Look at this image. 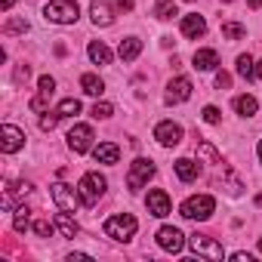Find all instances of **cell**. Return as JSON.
I'll list each match as a JSON object with an SVG mask.
<instances>
[{
  "mask_svg": "<svg viewBox=\"0 0 262 262\" xmlns=\"http://www.w3.org/2000/svg\"><path fill=\"white\" fill-rule=\"evenodd\" d=\"M201 114H204V120H207V123H219V120H222V111H219L216 105H207Z\"/></svg>",
  "mask_w": 262,
  "mask_h": 262,
  "instance_id": "cell-35",
  "label": "cell"
},
{
  "mask_svg": "<svg viewBox=\"0 0 262 262\" xmlns=\"http://www.w3.org/2000/svg\"><path fill=\"white\" fill-rule=\"evenodd\" d=\"M247 4H250V7L256 10V7H262V0H247Z\"/></svg>",
  "mask_w": 262,
  "mask_h": 262,
  "instance_id": "cell-40",
  "label": "cell"
},
{
  "mask_svg": "<svg viewBox=\"0 0 262 262\" xmlns=\"http://www.w3.org/2000/svg\"><path fill=\"white\" fill-rule=\"evenodd\" d=\"M231 259H234V262H253V256L244 253V250H241V253H231Z\"/></svg>",
  "mask_w": 262,
  "mask_h": 262,
  "instance_id": "cell-37",
  "label": "cell"
},
{
  "mask_svg": "<svg viewBox=\"0 0 262 262\" xmlns=\"http://www.w3.org/2000/svg\"><path fill=\"white\" fill-rule=\"evenodd\" d=\"M145 207H148V213H151V216H158V219L170 216V210H173L170 194H167L164 188H151V191H148V198H145Z\"/></svg>",
  "mask_w": 262,
  "mask_h": 262,
  "instance_id": "cell-13",
  "label": "cell"
},
{
  "mask_svg": "<svg viewBox=\"0 0 262 262\" xmlns=\"http://www.w3.org/2000/svg\"><path fill=\"white\" fill-rule=\"evenodd\" d=\"M22 145H25V133L19 126H13V123L0 126V148H4V155H16Z\"/></svg>",
  "mask_w": 262,
  "mask_h": 262,
  "instance_id": "cell-11",
  "label": "cell"
},
{
  "mask_svg": "<svg viewBox=\"0 0 262 262\" xmlns=\"http://www.w3.org/2000/svg\"><path fill=\"white\" fill-rule=\"evenodd\" d=\"M216 86H219V90H228V86H231V74H228V71H219V74H216Z\"/></svg>",
  "mask_w": 262,
  "mask_h": 262,
  "instance_id": "cell-36",
  "label": "cell"
},
{
  "mask_svg": "<svg viewBox=\"0 0 262 262\" xmlns=\"http://www.w3.org/2000/svg\"><path fill=\"white\" fill-rule=\"evenodd\" d=\"M151 176H155V164L145 161V158H136L133 164H129V173H126V188L129 191H139Z\"/></svg>",
  "mask_w": 262,
  "mask_h": 262,
  "instance_id": "cell-7",
  "label": "cell"
},
{
  "mask_svg": "<svg viewBox=\"0 0 262 262\" xmlns=\"http://www.w3.org/2000/svg\"><path fill=\"white\" fill-rule=\"evenodd\" d=\"M28 225H31V210L22 204V207H16V213H13V228L22 234V231H28Z\"/></svg>",
  "mask_w": 262,
  "mask_h": 262,
  "instance_id": "cell-27",
  "label": "cell"
},
{
  "mask_svg": "<svg viewBox=\"0 0 262 262\" xmlns=\"http://www.w3.org/2000/svg\"><path fill=\"white\" fill-rule=\"evenodd\" d=\"M50 194H53V204H56L59 210H65V213H77V210L83 207L80 191H74V188H71V185H65V182L50 185Z\"/></svg>",
  "mask_w": 262,
  "mask_h": 262,
  "instance_id": "cell-5",
  "label": "cell"
},
{
  "mask_svg": "<svg viewBox=\"0 0 262 262\" xmlns=\"http://www.w3.org/2000/svg\"><path fill=\"white\" fill-rule=\"evenodd\" d=\"M53 93H56V80H53L50 74H43V77L37 80V96L31 99V111H34V114H43V111L50 108Z\"/></svg>",
  "mask_w": 262,
  "mask_h": 262,
  "instance_id": "cell-10",
  "label": "cell"
},
{
  "mask_svg": "<svg viewBox=\"0 0 262 262\" xmlns=\"http://www.w3.org/2000/svg\"><path fill=\"white\" fill-rule=\"evenodd\" d=\"M102 231H105L111 241H129V237L139 231V222H136V216H133V213H114V216H108V219H105Z\"/></svg>",
  "mask_w": 262,
  "mask_h": 262,
  "instance_id": "cell-1",
  "label": "cell"
},
{
  "mask_svg": "<svg viewBox=\"0 0 262 262\" xmlns=\"http://www.w3.org/2000/svg\"><path fill=\"white\" fill-rule=\"evenodd\" d=\"M80 90H83L86 96H102V93H105V80H102L99 74H83V77H80Z\"/></svg>",
  "mask_w": 262,
  "mask_h": 262,
  "instance_id": "cell-24",
  "label": "cell"
},
{
  "mask_svg": "<svg viewBox=\"0 0 262 262\" xmlns=\"http://www.w3.org/2000/svg\"><path fill=\"white\" fill-rule=\"evenodd\" d=\"M155 139H158V145H164V148H176V145L182 142V126L173 123V120H161V123L155 126Z\"/></svg>",
  "mask_w": 262,
  "mask_h": 262,
  "instance_id": "cell-9",
  "label": "cell"
},
{
  "mask_svg": "<svg viewBox=\"0 0 262 262\" xmlns=\"http://www.w3.org/2000/svg\"><path fill=\"white\" fill-rule=\"evenodd\" d=\"M256 77H262V62H259V65H256Z\"/></svg>",
  "mask_w": 262,
  "mask_h": 262,
  "instance_id": "cell-42",
  "label": "cell"
},
{
  "mask_svg": "<svg viewBox=\"0 0 262 262\" xmlns=\"http://www.w3.org/2000/svg\"><path fill=\"white\" fill-rule=\"evenodd\" d=\"M213 210H216V201H213L210 194H194V198H188V201L179 207V213H182L185 219H194V222H207V219L213 216Z\"/></svg>",
  "mask_w": 262,
  "mask_h": 262,
  "instance_id": "cell-4",
  "label": "cell"
},
{
  "mask_svg": "<svg viewBox=\"0 0 262 262\" xmlns=\"http://www.w3.org/2000/svg\"><path fill=\"white\" fill-rule=\"evenodd\" d=\"M93 158H96V164H117L120 161V148L114 145V142H102V145H96L93 148Z\"/></svg>",
  "mask_w": 262,
  "mask_h": 262,
  "instance_id": "cell-17",
  "label": "cell"
},
{
  "mask_svg": "<svg viewBox=\"0 0 262 262\" xmlns=\"http://www.w3.org/2000/svg\"><path fill=\"white\" fill-rule=\"evenodd\" d=\"M105 188H108V179L102 173H83L80 182H77V191L83 198V207H96L99 198L105 194Z\"/></svg>",
  "mask_w": 262,
  "mask_h": 262,
  "instance_id": "cell-2",
  "label": "cell"
},
{
  "mask_svg": "<svg viewBox=\"0 0 262 262\" xmlns=\"http://www.w3.org/2000/svg\"><path fill=\"white\" fill-rule=\"evenodd\" d=\"M185 4H194V0H185Z\"/></svg>",
  "mask_w": 262,
  "mask_h": 262,
  "instance_id": "cell-45",
  "label": "cell"
},
{
  "mask_svg": "<svg viewBox=\"0 0 262 262\" xmlns=\"http://www.w3.org/2000/svg\"><path fill=\"white\" fill-rule=\"evenodd\" d=\"M25 31H28L25 19H7V25H4V34H25Z\"/></svg>",
  "mask_w": 262,
  "mask_h": 262,
  "instance_id": "cell-31",
  "label": "cell"
},
{
  "mask_svg": "<svg viewBox=\"0 0 262 262\" xmlns=\"http://www.w3.org/2000/svg\"><path fill=\"white\" fill-rule=\"evenodd\" d=\"M194 155H198L201 161L213 164V167H219V164H222V155H219V151H216V148H213V145H210L207 139H201V142L194 145Z\"/></svg>",
  "mask_w": 262,
  "mask_h": 262,
  "instance_id": "cell-22",
  "label": "cell"
},
{
  "mask_svg": "<svg viewBox=\"0 0 262 262\" xmlns=\"http://www.w3.org/2000/svg\"><path fill=\"white\" fill-rule=\"evenodd\" d=\"M256 207H262V191H259V194H256Z\"/></svg>",
  "mask_w": 262,
  "mask_h": 262,
  "instance_id": "cell-41",
  "label": "cell"
},
{
  "mask_svg": "<svg viewBox=\"0 0 262 262\" xmlns=\"http://www.w3.org/2000/svg\"><path fill=\"white\" fill-rule=\"evenodd\" d=\"M93 126L90 123H74L71 129H68V148L74 151V155H86V151H93Z\"/></svg>",
  "mask_w": 262,
  "mask_h": 262,
  "instance_id": "cell-6",
  "label": "cell"
},
{
  "mask_svg": "<svg viewBox=\"0 0 262 262\" xmlns=\"http://www.w3.org/2000/svg\"><path fill=\"white\" fill-rule=\"evenodd\" d=\"M191 65H194L198 71H213V68L219 65V53H216V50H198L194 59H191Z\"/></svg>",
  "mask_w": 262,
  "mask_h": 262,
  "instance_id": "cell-19",
  "label": "cell"
},
{
  "mask_svg": "<svg viewBox=\"0 0 262 262\" xmlns=\"http://www.w3.org/2000/svg\"><path fill=\"white\" fill-rule=\"evenodd\" d=\"M158 247L167 250V253H182V247H185V234H182L176 225H164V228L158 231Z\"/></svg>",
  "mask_w": 262,
  "mask_h": 262,
  "instance_id": "cell-12",
  "label": "cell"
},
{
  "mask_svg": "<svg viewBox=\"0 0 262 262\" xmlns=\"http://www.w3.org/2000/svg\"><path fill=\"white\" fill-rule=\"evenodd\" d=\"M188 244H191V250L198 253V256H207V259H222L225 256V250H222V244L216 241V237H210V234H191L188 237Z\"/></svg>",
  "mask_w": 262,
  "mask_h": 262,
  "instance_id": "cell-8",
  "label": "cell"
},
{
  "mask_svg": "<svg viewBox=\"0 0 262 262\" xmlns=\"http://www.w3.org/2000/svg\"><path fill=\"white\" fill-rule=\"evenodd\" d=\"M237 74L250 83L253 77H256V68H253V56L250 53H244V56H237Z\"/></svg>",
  "mask_w": 262,
  "mask_h": 262,
  "instance_id": "cell-28",
  "label": "cell"
},
{
  "mask_svg": "<svg viewBox=\"0 0 262 262\" xmlns=\"http://www.w3.org/2000/svg\"><path fill=\"white\" fill-rule=\"evenodd\" d=\"M256 151H259V164H262V139H259V148Z\"/></svg>",
  "mask_w": 262,
  "mask_h": 262,
  "instance_id": "cell-43",
  "label": "cell"
},
{
  "mask_svg": "<svg viewBox=\"0 0 262 262\" xmlns=\"http://www.w3.org/2000/svg\"><path fill=\"white\" fill-rule=\"evenodd\" d=\"M13 4H16V0H0V10L10 13V10H13Z\"/></svg>",
  "mask_w": 262,
  "mask_h": 262,
  "instance_id": "cell-39",
  "label": "cell"
},
{
  "mask_svg": "<svg viewBox=\"0 0 262 262\" xmlns=\"http://www.w3.org/2000/svg\"><path fill=\"white\" fill-rule=\"evenodd\" d=\"M90 114H93V117H96V120H108V117H111V114H114V108H111V105H108V102H96V105H93V111H90Z\"/></svg>",
  "mask_w": 262,
  "mask_h": 262,
  "instance_id": "cell-32",
  "label": "cell"
},
{
  "mask_svg": "<svg viewBox=\"0 0 262 262\" xmlns=\"http://www.w3.org/2000/svg\"><path fill=\"white\" fill-rule=\"evenodd\" d=\"M90 16H93V25H99V28H108V25L114 22L111 0H93V4H90Z\"/></svg>",
  "mask_w": 262,
  "mask_h": 262,
  "instance_id": "cell-15",
  "label": "cell"
},
{
  "mask_svg": "<svg viewBox=\"0 0 262 262\" xmlns=\"http://www.w3.org/2000/svg\"><path fill=\"white\" fill-rule=\"evenodd\" d=\"M53 222H56V228L62 231V237H77V234H80L77 222H74V219H71V216H68L65 210H59V216H56Z\"/></svg>",
  "mask_w": 262,
  "mask_h": 262,
  "instance_id": "cell-23",
  "label": "cell"
},
{
  "mask_svg": "<svg viewBox=\"0 0 262 262\" xmlns=\"http://www.w3.org/2000/svg\"><path fill=\"white\" fill-rule=\"evenodd\" d=\"M173 170H176V176H179L182 182H194V179L201 176V164H194L191 158H179V161L173 164Z\"/></svg>",
  "mask_w": 262,
  "mask_h": 262,
  "instance_id": "cell-18",
  "label": "cell"
},
{
  "mask_svg": "<svg viewBox=\"0 0 262 262\" xmlns=\"http://www.w3.org/2000/svg\"><path fill=\"white\" fill-rule=\"evenodd\" d=\"M256 108H259V105H256V99H253L250 93L234 99V111H237L241 117H253V114H256Z\"/></svg>",
  "mask_w": 262,
  "mask_h": 262,
  "instance_id": "cell-26",
  "label": "cell"
},
{
  "mask_svg": "<svg viewBox=\"0 0 262 262\" xmlns=\"http://www.w3.org/2000/svg\"><path fill=\"white\" fill-rule=\"evenodd\" d=\"M53 228H56V222H50V219H37V222H34V234H37V237H50Z\"/></svg>",
  "mask_w": 262,
  "mask_h": 262,
  "instance_id": "cell-33",
  "label": "cell"
},
{
  "mask_svg": "<svg viewBox=\"0 0 262 262\" xmlns=\"http://www.w3.org/2000/svg\"><path fill=\"white\" fill-rule=\"evenodd\" d=\"M182 34H185V37H191V40L204 37V34H207V22H204V16H198V13L182 16Z\"/></svg>",
  "mask_w": 262,
  "mask_h": 262,
  "instance_id": "cell-16",
  "label": "cell"
},
{
  "mask_svg": "<svg viewBox=\"0 0 262 262\" xmlns=\"http://www.w3.org/2000/svg\"><path fill=\"white\" fill-rule=\"evenodd\" d=\"M56 111H59L62 117H74V114H80V102H77L74 96H71V99H62Z\"/></svg>",
  "mask_w": 262,
  "mask_h": 262,
  "instance_id": "cell-30",
  "label": "cell"
},
{
  "mask_svg": "<svg viewBox=\"0 0 262 262\" xmlns=\"http://www.w3.org/2000/svg\"><path fill=\"white\" fill-rule=\"evenodd\" d=\"M244 34H247L244 25H237V22H222V37H225V40H237V37H244Z\"/></svg>",
  "mask_w": 262,
  "mask_h": 262,
  "instance_id": "cell-29",
  "label": "cell"
},
{
  "mask_svg": "<svg viewBox=\"0 0 262 262\" xmlns=\"http://www.w3.org/2000/svg\"><path fill=\"white\" fill-rule=\"evenodd\" d=\"M117 7H120L123 13H129V10H133V0H117Z\"/></svg>",
  "mask_w": 262,
  "mask_h": 262,
  "instance_id": "cell-38",
  "label": "cell"
},
{
  "mask_svg": "<svg viewBox=\"0 0 262 262\" xmlns=\"http://www.w3.org/2000/svg\"><path fill=\"white\" fill-rule=\"evenodd\" d=\"M191 99V80L188 77H173L167 83V105H179Z\"/></svg>",
  "mask_w": 262,
  "mask_h": 262,
  "instance_id": "cell-14",
  "label": "cell"
},
{
  "mask_svg": "<svg viewBox=\"0 0 262 262\" xmlns=\"http://www.w3.org/2000/svg\"><path fill=\"white\" fill-rule=\"evenodd\" d=\"M86 53H90V59H93V65H111V50L102 43V40H93L90 47H86Z\"/></svg>",
  "mask_w": 262,
  "mask_h": 262,
  "instance_id": "cell-21",
  "label": "cell"
},
{
  "mask_svg": "<svg viewBox=\"0 0 262 262\" xmlns=\"http://www.w3.org/2000/svg\"><path fill=\"white\" fill-rule=\"evenodd\" d=\"M151 16H155V19H161V22H170L173 16H179V10H176L173 0H158L155 10H151Z\"/></svg>",
  "mask_w": 262,
  "mask_h": 262,
  "instance_id": "cell-25",
  "label": "cell"
},
{
  "mask_svg": "<svg viewBox=\"0 0 262 262\" xmlns=\"http://www.w3.org/2000/svg\"><path fill=\"white\" fill-rule=\"evenodd\" d=\"M59 120H62V114L59 111H50L47 117H40V129H43V133H50V129H56Z\"/></svg>",
  "mask_w": 262,
  "mask_h": 262,
  "instance_id": "cell-34",
  "label": "cell"
},
{
  "mask_svg": "<svg viewBox=\"0 0 262 262\" xmlns=\"http://www.w3.org/2000/svg\"><path fill=\"white\" fill-rule=\"evenodd\" d=\"M259 253H262V237H259Z\"/></svg>",
  "mask_w": 262,
  "mask_h": 262,
  "instance_id": "cell-44",
  "label": "cell"
},
{
  "mask_svg": "<svg viewBox=\"0 0 262 262\" xmlns=\"http://www.w3.org/2000/svg\"><path fill=\"white\" fill-rule=\"evenodd\" d=\"M43 13H47V22H56V25H74L80 16L77 0H50Z\"/></svg>",
  "mask_w": 262,
  "mask_h": 262,
  "instance_id": "cell-3",
  "label": "cell"
},
{
  "mask_svg": "<svg viewBox=\"0 0 262 262\" xmlns=\"http://www.w3.org/2000/svg\"><path fill=\"white\" fill-rule=\"evenodd\" d=\"M139 53H142V40H139V37H123L120 47H117V56H120L123 62H133Z\"/></svg>",
  "mask_w": 262,
  "mask_h": 262,
  "instance_id": "cell-20",
  "label": "cell"
},
{
  "mask_svg": "<svg viewBox=\"0 0 262 262\" xmlns=\"http://www.w3.org/2000/svg\"><path fill=\"white\" fill-rule=\"evenodd\" d=\"M222 4H231V0H222Z\"/></svg>",
  "mask_w": 262,
  "mask_h": 262,
  "instance_id": "cell-46",
  "label": "cell"
}]
</instances>
